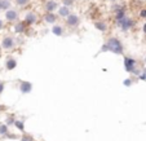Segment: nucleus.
I'll return each mask as SVG.
<instances>
[{"label": "nucleus", "instance_id": "obj_20", "mask_svg": "<svg viewBox=\"0 0 146 141\" xmlns=\"http://www.w3.org/2000/svg\"><path fill=\"white\" fill-rule=\"evenodd\" d=\"M9 133V126L5 123H0V136L1 137H5Z\"/></svg>", "mask_w": 146, "mask_h": 141}, {"label": "nucleus", "instance_id": "obj_28", "mask_svg": "<svg viewBox=\"0 0 146 141\" xmlns=\"http://www.w3.org/2000/svg\"><path fill=\"white\" fill-rule=\"evenodd\" d=\"M5 27V19H3V18H0V31L3 30V29Z\"/></svg>", "mask_w": 146, "mask_h": 141}, {"label": "nucleus", "instance_id": "obj_4", "mask_svg": "<svg viewBox=\"0 0 146 141\" xmlns=\"http://www.w3.org/2000/svg\"><path fill=\"white\" fill-rule=\"evenodd\" d=\"M115 25L120 29L121 33H128V31H131L136 26V21L132 18V17L127 16V17H124L121 21H119L118 23H115Z\"/></svg>", "mask_w": 146, "mask_h": 141}, {"label": "nucleus", "instance_id": "obj_14", "mask_svg": "<svg viewBox=\"0 0 146 141\" xmlns=\"http://www.w3.org/2000/svg\"><path fill=\"white\" fill-rule=\"evenodd\" d=\"M93 26L97 31H100V33H108V30H109L108 22L104 21V19H97V21H94Z\"/></svg>", "mask_w": 146, "mask_h": 141}, {"label": "nucleus", "instance_id": "obj_17", "mask_svg": "<svg viewBox=\"0 0 146 141\" xmlns=\"http://www.w3.org/2000/svg\"><path fill=\"white\" fill-rule=\"evenodd\" d=\"M13 0H0V12H7L12 8Z\"/></svg>", "mask_w": 146, "mask_h": 141}, {"label": "nucleus", "instance_id": "obj_6", "mask_svg": "<svg viewBox=\"0 0 146 141\" xmlns=\"http://www.w3.org/2000/svg\"><path fill=\"white\" fill-rule=\"evenodd\" d=\"M82 23V18H80L78 14L71 13L66 19H65V26L70 30H74V29H78Z\"/></svg>", "mask_w": 146, "mask_h": 141}, {"label": "nucleus", "instance_id": "obj_9", "mask_svg": "<svg viewBox=\"0 0 146 141\" xmlns=\"http://www.w3.org/2000/svg\"><path fill=\"white\" fill-rule=\"evenodd\" d=\"M23 21L26 22V25H27L29 27H33V26H35L36 23H38V21H39V16L36 14V12H34V11H29V12H26L25 17H23Z\"/></svg>", "mask_w": 146, "mask_h": 141}, {"label": "nucleus", "instance_id": "obj_31", "mask_svg": "<svg viewBox=\"0 0 146 141\" xmlns=\"http://www.w3.org/2000/svg\"><path fill=\"white\" fill-rule=\"evenodd\" d=\"M108 1H111V3H116L118 0H108Z\"/></svg>", "mask_w": 146, "mask_h": 141}, {"label": "nucleus", "instance_id": "obj_13", "mask_svg": "<svg viewBox=\"0 0 146 141\" xmlns=\"http://www.w3.org/2000/svg\"><path fill=\"white\" fill-rule=\"evenodd\" d=\"M17 66H18V61H17L16 57H13V56H8V57L5 58V61H4V67H5V70H8V71H13L14 69H17Z\"/></svg>", "mask_w": 146, "mask_h": 141}, {"label": "nucleus", "instance_id": "obj_2", "mask_svg": "<svg viewBox=\"0 0 146 141\" xmlns=\"http://www.w3.org/2000/svg\"><path fill=\"white\" fill-rule=\"evenodd\" d=\"M111 12L114 14V22L115 23L121 21L124 17H127V8H125V5H123L120 3H114L111 5Z\"/></svg>", "mask_w": 146, "mask_h": 141}, {"label": "nucleus", "instance_id": "obj_12", "mask_svg": "<svg viewBox=\"0 0 146 141\" xmlns=\"http://www.w3.org/2000/svg\"><path fill=\"white\" fill-rule=\"evenodd\" d=\"M58 8H60V3H58L57 0H45L44 4H43V9L44 12H57Z\"/></svg>", "mask_w": 146, "mask_h": 141}, {"label": "nucleus", "instance_id": "obj_24", "mask_svg": "<svg viewBox=\"0 0 146 141\" xmlns=\"http://www.w3.org/2000/svg\"><path fill=\"white\" fill-rule=\"evenodd\" d=\"M61 3H62V5H65V7H69V8H71V7H74V4H75V0H61Z\"/></svg>", "mask_w": 146, "mask_h": 141}, {"label": "nucleus", "instance_id": "obj_25", "mask_svg": "<svg viewBox=\"0 0 146 141\" xmlns=\"http://www.w3.org/2000/svg\"><path fill=\"white\" fill-rule=\"evenodd\" d=\"M137 79L141 80V82H146V67H143L142 69V71H141V74L138 75Z\"/></svg>", "mask_w": 146, "mask_h": 141}, {"label": "nucleus", "instance_id": "obj_1", "mask_svg": "<svg viewBox=\"0 0 146 141\" xmlns=\"http://www.w3.org/2000/svg\"><path fill=\"white\" fill-rule=\"evenodd\" d=\"M106 52L114 53L116 56H124V44L116 36H109L106 39V42L100 48V53H106Z\"/></svg>", "mask_w": 146, "mask_h": 141}, {"label": "nucleus", "instance_id": "obj_30", "mask_svg": "<svg viewBox=\"0 0 146 141\" xmlns=\"http://www.w3.org/2000/svg\"><path fill=\"white\" fill-rule=\"evenodd\" d=\"M7 109H8V108H7L5 105H1V104H0V114L3 113V111H5Z\"/></svg>", "mask_w": 146, "mask_h": 141}, {"label": "nucleus", "instance_id": "obj_23", "mask_svg": "<svg viewBox=\"0 0 146 141\" xmlns=\"http://www.w3.org/2000/svg\"><path fill=\"white\" fill-rule=\"evenodd\" d=\"M136 79H137V78H135V76L125 78V79L123 80V86L124 87H132V84L136 83Z\"/></svg>", "mask_w": 146, "mask_h": 141}, {"label": "nucleus", "instance_id": "obj_32", "mask_svg": "<svg viewBox=\"0 0 146 141\" xmlns=\"http://www.w3.org/2000/svg\"><path fill=\"white\" fill-rule=\"evenodd\" d=\"M143 60H145V62H146V57H145V58H143Z\"/></svg>", "mask_w": 146, "mask_h": 141}, {"label": "nucleus", "instance_id": "obj_29", "mask_svg": "<svg viewBox=\"0 0 146 141\" xmlns=\"http://www.w3.org/2000/svg\"><path fill=\"white\" fill-rule=\"evenodd\" d=\"M141 30H142V34H143V35L146 36V21H145V22H143V25H142V29H141Z\"/></svg>", "mask_w": 146, "mask_h": 141}, {"label": "nucleus", "instance_id": "obj_26", "mask_svg": "<svg viewBox=\"0 0 146 141\" xmlns=\"http://www.w3.org/2000/svg\"><path fill=\"white\" fill-rule=\"evenodd\" d=\"M138 17L141 19H146V8H141L140 12H138Z\"/></svg>", "mask_w": 146, "mask_h": 141}, {"label": "nucleus", "instance_id": "obj_11", "mask_svg": "<svg viewBox=\"0 0 146 141\" xmlns=\"http://www.w3.org/2000/svg\"><path fill=\"white\" fill-rule=\"evenodd\" d=\"M58 19H60V17L57 16V13L56 12H53V13H50V12H44V14H43V21H44L47 25H56V23L58 22Z\"/></svg>", "mask_w": 146, "mask_h": 141}, {"label": "nucleus", "instance_id": "obj_7", "mask_svg": "<svg viewBox=\"0 0 146 141\" xmlns=\"http://www.w3.org/2000/svg\"><path fill=\"white\" fill-rule=\"evenodd\" d=\"M4 19H5V22L12 23V25L16 23L17 21H19V11L17 8H13V7H12L11 9L4 12Z\"/></svg>", "mask_w": 146, "mask_h": 141}, {"label": "nucleus", "instance_id": "obj_3", "mask_svg": "<svg viewBox=\"0 0 146 141\" xmlns=\"http://www.w3.org/2000/svg\"><path fill=\"white\" fill-rule=\"evenodd\" d=\"M123 67L125 72L128 74H133L135 70L138 67V61L132 56H124L123 57Z\"/></svg>", "mask_w": 146, "mask_h": 141}, {"label": "nucleus", "instance_id": "obj_19", "mask_svg": "<svg viewBox=\"0 0 146 141\" xmlns=\"http://www.w3.org/2000/svg\"><path fill=\"white\" fill-rule=\"evenodd\" d=\"M16 120H17V118H16V115H14V114H8V115L5 116V120H4V123H5V124H8L9 127H11V126H14Z\"/></svg>", "mask_w": 146, "mask_h": 141}, {"label": "nucleus", "instance_id": "obj_10", "mask_svg": "<svg viewBox=\"0 0 146 141\" xmlns=\"http://www.w3.org/2000/svg\"><path fill=\"white\" fill-rule=\"evenodd\" d=\"M33 83L29 82V80H19L18 82V91L22 94H29L33 92Z\"/></svg>", "mask_w": 146, "mask_h": 141}, {"label": "nucleus", "instance_id": "obj_27", "mask_svg": "<svg viewBox=\"0 0 146 141\" xmlns=\"http://www.w3.org/2000/svg\"><path fill=\"white\" fill-rule=\"evenodd\" d=\"M4 91H5V82H4V80H0V96L4 93Z\"/></svg>", "mask_w": 146, "mask_h": 141}, {"label": "nucleus", "instance_id": "obj_15", "mask_svg": "<svg viewBox=\"0 0 146 141\" xmlns=\"http://www.w3.org/2000/svg\"><path fill=\"white\" fill-rule=\"evenodd\" d=\"M50 33H52L54 36H58V38H61V36H65V34H66V30H65V27L62 25H60V23H56V25L52 26V29H50Z\"/></svg>", "mask_w": 146, "mask_h": 141}, {"label": "nucleus", "instance_id": "obj_22", "mask_svg": "<svg viewBox=\"0 0 146 141\" xmlns=\"http://www.w3.org/2000/svg\"><path fill=\"white\" fill-rule=\"evenodd\" d=\"M19 141H35V138H34V136L31 133L23 132L22 135L19 136Z\"/></svg>", "mask_w": 146, "mask_h": 141}, {"label": "nucleus", "instance_id": "obj_21", "mask_svg": "<svg viewBox=\"0 0 146 141\" xmlns=\"http://www.w3.org/2000/svg\"><path fill=\"white\" fill-rule=\"evenodd\" d=\"M13 3L16 4L18 8H25L31 3V0H13Z\"/></svg>", "mask_w": 146, "mask_h": 141}, {"label": "nucleus", "instance_id": "obj_18", "mask_svg": "<svg viewBox=\"0 0 146 141\" xmlns=\"http://www.w3.org/2000/svg\"><path fill=\"white\" fill-rule=\"evenodd\" d=\"M14 127L19 131V132H26V127H25V118L22 119H17L16 123H14Z\"/></svg>", "mask_w": 146, "mask_h": 141}, {"label": "nucleus", "instance_id": "obj_5", "mask_svg": "<svg viewBox=\"0 0 146 141\" xmlns=\"http://www.w3.org/2000/svg\"><path fill=\"white\" fill-rule=\"evenodd\" d=\"M0 45L4 51H13L14 48L17 47V38H14L13 35H5L3 36L1 42H0Z\"/></svg>", "mask_w": 146, "mask_h": 141}, {"label": "nucleus", "instance_id": "obj_16", "mask_svg": "<svg viewBox=\"0 0 146 141\" xmlns=\"http://www.w3.org/2000/svg\"><path fill=\"white\" fill-rule=\"evenodd\" d=\"M56 13H57V16L60 17V18H64V19H66L67 17H69L70 14L72 13V12H71V8H69V7L60 5V8H58V11L56 12Z\"/></svg>", "mask_w": 146, "mask_h": 141}, {"label": "nucleus", "instance_id": "obj_8", "mask_svg": "<svg viewBox=\"0 0 146 141\" xmlns=\"http://www.w3.org/2000/svg\"><path fill=\"white\" fill-rule=\"evenodd\" d=\"M29 30H30V27L26 25L23 19H19L16 23H13V33L16 35H26L29 33Z\"/></svg>", "mask_w": 146, "mask_h": 141}]
</instances>
